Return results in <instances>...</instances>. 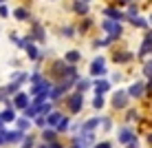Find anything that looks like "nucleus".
<instances>
[{"label":"nucleus","mask_w":152,"mask_h":148,"mask_svg":"<svg viewBox=\"0 0 152 148\" xmlns=\"http://www.w3.org/2000/svg\"><path fill=\"white\" fill-rule=\"evenodd\" d=\"M22 133L20 130H9V133H4V141H9V144H18V141H22Z\"/></svg>","instance_id":"f257e3e1"},{"label":"nucleus","mask_w":152,"mask_h":148,"mask_svg":"<svg viewBox=\"0 0 152 148\" xmlns=\"http://www.w3.org/2000/svg\"><path fill=\"white\" fill-rule=\"evenodd\" d=\"M82 102H84V97H82V93H77V95H73L71 97V102H69V108L73 110V113H77V110L82 108Z\"/></svg>","instance_id":"f03ea898"},{"label":"nucleus","mask_w":152,"mask_h":148,"mask_svg":"<svg viewBox=\"0 0 152 148\" xmlns=\"http://www.w3.org/2000/svg\"><path fill=\"white\" fill-rule=\"evenodd\" d=\"M104 29H108V33H110L113 38L121 33V27H119L117 22H113V20H106V22H104Z\"/></svg>","instance_id":"7ed1b4c3"},{"label":"nucleus","mask_w":152,"mask_h":148,"mask_svg":"<svg viewBox=\"0 0 152 148\" xmlns=\"http://www.w3.org/2000/svg\"><path fill=\"white\" fill-rule=\"evenodd\" d=\"M113 106H115V108H124V106H126V93H124V91L115 93V97H113Z\"/></svg>","instance_id":"20e7f679"},{"label":"nucleus","mask_w":152,"mask_h":148,"mask_svg":"<svg viewBox=\"0 0 152 148\" xmlns=\"http://www.w3.org/2000/svg\"><path fill=\"white\" fill-rule=\"evenodd\" d=\"M91 71L95 73V75H102L106 68H104V57H97L95 62H93V66H91Z\"/></svg>","instance_id":"39448f33"},{"label":"nucleus","mask_w":152,"mask_h":148,"mask_svg":"<svg viewBox=\"0 0 152 148\" xmlns=\"http://www.w3.org/2000/svg\"><path fill=\"white\" fill-rule=\"evenodd\" d=\"M119 141H121V144H130V141H132V133H130L128 128H121V133H119Z\"/></svg>","instance_id":"423d86ee"},{"label":"nucleus","mask_w":152,"mask_h":148,"mask_svg":"<svg viewBox=\"0 0 152 148\" xmlns=\"http://www.w3.org/2000/svg\"><path fill=\"white\" fill-rule=\"evenodd\" d=\"M108 88H110V84H108L106 80H99V82H95V91H97V95H102V93H106Z\"/></svg>","instance_id":"0eeeda50"},{"label":"nucleus","mask_w":152,"mask_h":148,"mask_svg":"<svg viewBox=\"0 0 152 148\" xmlns=\"http://www.w3.org/2000/svg\"><path fill=\"white\" fill-rule=\"evenodd\" d=\"M27 99H29V97H27L24 93H18L13 102H15V106H18V108H27Z\"/></svg>","instance_id":"6e6552de"},{"label":"nucleus","mask_w":152,"mask_h":148,"mask_svg":"<svg viewBox=\"0 0 152 148\" xmlns=\"http://www.w3.org/2000/svg\"><path fill=\"white\" fill-rule=\"evenodd\" d=\"M128 93H130V95H134V97H139V95L143 93V86H141V82H134L132 86L128 88Z\"/></svg>","instance_id":"1a4fd4ad"},{"label":"nucleus","mask_w":152,"mask_h":148,"mask_svg":"<svg viewBox=\"0 0 152 148\" xmlns=\"http://www.w3.org/2000/svg\"><path fill=\"white\" fill-rule=\"evenodd\" d=\"M97 124H99V119H91V121H86V124L82 126V133H88V130H93Z\"/></svg>","instance_id":"9d476101"},{"label":"nucleus","mask_w":152,"mask_h":148,"mask_svg":"<svg viewBox=\"0 0 152 148\" xmlns=\"http://www.w3.org/2000/svg\"><path fill=\"white\" fill-rule=\"evenodd\" d=\"M150 46H152V35H148V38H145V42H143V46H141L139 53H141V55H145V53L150 51Z\"/></svg>","instance_id":"9b49d317"},{"label":"nucleus","mask_w":152,"mask_h":148,"mask_svg":"<svg viewBox=\"0 0 152 148\" xmlns=\"http://www.w3.org/2000/svg\"><path fill=\"white\" fill-rule=\"evenodd\" d=\"M0 119H2V121H13L15 113H13V110H4V113H0Z\"/></svg>","instance_id":"f8f14e48"},{"label":"nucleus","mask_w":152,"mask_h":148,"mask_svg":"<svg viewBox=\"0 0 152 148\" xmlns=\"http://www.w3.org/2000/svg\"><path fill=\"white\" fill-rule=\"evenodd\" d=\"M60 119H62L60 113H51L49 117H46V121H49V124H60Z\"/></svg>","instance_id":"ddd939ff"},{"label":"nucleus","mask_w":152,"mask_h":148,"mask_svg":"<svg viewBox=\"0 0 152 148\" xmlns=\"http://www.w3.org/2000/svg\"><path fill=\"white\" fill-rule=\"evenodd\" d=\"M24 49H27V53H29L31 60H35V57H38V51H35V46H33V44H27Z\"/></svg>","instance_id":"4468645a"},{"label":"nucleus","mask_w":152,"mask_h":148,"mask_svg":"<svg viewBox=\"0 0 152 148\" xmlns=\"http://www.w3.org/2000/svg\"><path fill=\"white\" fill-rule=\"evenodd\" d=\"M88 86H91V82H88V80H80V82H77V91H80V93H84Z\"/></svg>","instance_id":"2eb2a0df"},{"label":"nucleus","mask_w":152,"mask_h":148,"mask_svg":"<svg viewBox=\"0 0 152 148\" xmlns=\"http://www.w3.org/2000/svg\"><path fill=\"white\" fill-rule=\"evenodd\" d=\"M15 18H18V20H27L29 11H27V9H18V11H15Z\"/></svg>","instance_id":"dca6fc26"},{"label":"nucleus","mask_w":152,"mask_h":148,"mask_svg":"<svg viewBox=\"0 0 152 148\" xmlns=\"http://www.w3.org/2000/svg\"><path fill=\"white\" fill-rule=\"evenodd\" d=\"M106 13H108V18H113V20H121V13L115 11V9H106Z\"/></svg>","instance_id":"f3484780"},{"label":"nucleus","mask_w":152,"mask_h":148,"mask_svg":"<svg viewBox=\"0 0 152 148\" xmlns=\"http://www.w3.org/2000/svg\"><path fill=\"white\" fill-rule=\"evenodd\" d=\"M66 60L69 62H77L80 60V53H77V51H69V53H66Z\"/></svg>","instance_id":"a211bd4d"},{"label":"nucleus","mask_w":152,"mask_h":148,"mask_svg":"<svg viewBox=\"0 0 152 148\" xmlns=\"http://www.w3.org/2000/svg\"><path fill=\"white\" fill-rule=\"evenodd\" d=\"M66 128H69V119L62 117V119H60V124H57V130H66Z\"/></svg>","instance_id":"6ab92c4d"},{"label":"nucleus","mask_w":152,"mask_h":148,"mask_svg":"<svg viewBox=\"0 0 152 148\" xmlns=\"http://www.w3.org/2000/svg\"><path fill=\"white\" fill-rule=\"evenodd\" d=\"M18 88H20V84H15V82H11V84H9L7 88H4V91H7V93H18Z\"/></svg>","instance_id":"aec40b11"},{"label":"nucleus","mask_w":152,"mask_h":148,"mask_svg":"<svg viewBox=\"0 0 152 148\" xmlns=\"http://www.w3.org/2000/svg\"><path fill=\"white\" fill-rule=\"evenodd\" d=\"M75 11L77 13H86L88 9H86V4H84V2H75Z\"/></svg>","instance_id":"412c9836"},{"label":"nucleus","mask_w":152,"mask_h":148,"mask_svg":"<svg viewBox=\"0 0 152 148\" xmlns=\"http://www.w3.org/2000/svg\"><path fill=\"white\" fill-rule=\"evenodd\" d=\"M42 137H44L46 141H53L55 139V133H53V130H44V135H42Z\"/></svg>","instance_id":"4be33fe9"},{"label":"nucleus","mask_w":152,"mask_h":148,"mask_svg":"<svg viewBox=\"0 0 152 148\" xmlns=\"http://www.w3.org/2000/svg\"><path fill=\"white\" fill-rule=\"evenodd\" d=\"M93 104H95V108H102V106H104V97H102V95H97Z\"/></svg>","instance_id":"5701e85b"},{"label":"nucleus","mask_w":152,"mask_h":148,"mask_svg":"<svg viewBox=\"0 0 152 148\" xmlns=\"http://www.w3.org/2000/svg\"><path fill=\"white\" fill-rule=\"evenodd\" d=\"M27 126H29V121H27V119H20V121H18V128H20V133H22V130L27 128Z\"/></svg>","instance_id":"b1692460"},{"label":"nucleus","mask_w":152,"mask_h":148,"mask_svg":"<svg viewBox=\"0 0 152 148\" xmlns=\"http://www.w3.org/2000/svg\"><path fill=\"white\" fill-rule=\"evenodd\" d=\"M128 53H119V55H115V60H119V62H124V60H128Z\"/></svg>","instance_id":"393cba45"},{"label":"nucleus","mask_w":152,"mask_h":148,"mask_svg":"<svg viewBox=\"0 0 152 148\" xmlns=\"http://www.w3.org/2000/svg\"><path fill=\"white\" fill-rule=\"evenodd\" d=\"M132 22H134V24H137V27H143V24H145V20H143V18H134V20H132Z\"/></svg>","instance_id":"a878e982"},{"label":"nucleus","mask_w":152,"mask_h":148,"mask_svg":"<svg viewBox=\"0 0 152 148\" xmlns=\"http://www.w3.org/2000/svg\"><path fill=\"white\" fill-rule=\"evenodd\" d=\"M0 102H7V91H2V88H0Z\"/></svg>","instance_id":"bb28decb"},{"label":"nucleus","mask_w":152,"mask_h":148,"mask_svg":"<svg viewBox=\"0 0 152 148\" xmlns=\"http://www.w3.org/2000/svg\"><path fill=\"white\" fill-rule=\"evenodd\" d=\"M95 148H113V146L108 144V141H102V144H99V146H95Z\"/></svg>","instance_id":"cd10ccee"},{"label":"nucleus","mask_w":152,"mask_h":148,"mask_svg":"<svg viewBox=\"0 0 152 148\" xmlns=\"http://www.w3.org/2000/svg\"><path fill=\"white\" fill-rule=\"evenodd\" d=\"M4 141V130H0V144Z\"/></svg>","instance_id":"c85d7f7f"},{"label":"nucleus","mask_w":152,"mask_h":148,"mask_svg":"<svg viewBox=\"0 0 152 148\" xmlns=\"http://www.w3.org/2000/svg\"><path fill=\"white\" fill-rule=\"evenodd\" d=\"M73 148H82V146H77V144H73Z\"/></svg>","instance_id":"c756f323"},{"label":"nucleus","mask_w":152,"mask_h":148,"mask_svg":"<svg viewBox=\"0 0 152 148\" xmlns=\"http://www.w3.org/2000/svg\"><path fill=\"white\" fill-rule=\"evenodd\" d=\"M0 130H2V119H0Z\"/></svg>","instance_id":"7c9ffc66"},{"label":"nucleus","mask_w":152,"mask_h":148,"mask_svg":"<svg viewBox=\"0 0 152 148\" xmlns=\"http://www.w3.org/2000/svg\"><path fill=\"white\" fill-rule=\"evenodd\" d=\"M124 2H128V0H124Z\"/></svg>","instance_id":"2f4dec72"},{"label":"nucleus","mask_w":152,"mask_h":148,"mask_svg":"<svg viewBox=\"0 0 152 148\" xmlns=\"http://www.w3.org/2000/svg\"><path fill=\"white\" fill-rule=\"evenodd\" d=\"M0 2H4V0H0Z\"/></svg>","instance_id":"473e14b6"},{"label":"nucleus","mask_w":152,"mask_h":148,"mask_svg":"<svg viewBox=\"0 0 152 148\" xmlns=\"http://www.w3.org/2000/svg\"><path fill=\"white\" fill-rule=\"evenodd\" d=\"M150 66H152V64H150Z\"/></svg>","instance_id":"72a5a7b5"}]
</instances>
